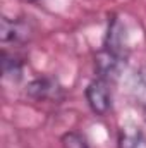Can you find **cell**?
<instances>
[{
  "label": "cell",
  "mask_w": 146,
  "mask_h": 148,
  "mask_svg": "<svg viewBox=\"0 0 146 148\" xmlns=\"http://www.w3.org/2000/svg\"><path fill=\"white\" fill-rule=\"evenodd\" d=\"M33 33H35V28L31 21H28L26 17H19V19L2 17L0 19L2 43H26L31 40Z\"/></svg>",
  "instance_id": "obj_3"
},
{
  "label": "cell",
  "mask_w": 146,
  "mask_h": 148,
  "mask_svg": "<svg viewBox=\"0 0 146 148\" xmlns=\"http://www.w3.org/2000/svg\"><path fill=\"white\" fill-rule=\"evenodd\" d=\"M60 143H62V148H89L86 138H84L83 134L76 133V131L65 133V134L62 136Z\"/></svg>",
  "instance_id": "obj_7"
},
{
  "label": "cell",
  "mask_w": 146,
  "mask_h": 148,
  "mask_svg": "<svg viewBox=\"0 0 146 148\" xmlns=\"http://www.w3.org/2000/svg\"><path fill=\"white\" fill-rule=\"evenodd\" d=\"M124 66H126V59L107 50L105 47L95 55V71L98 74V77H102L108 83L119 79Z\"/></svg>",
  "instance_id": "obj_4"
},
{
  "label": "cell",
  "mask_w": 146,
  "mask_h": 148,
  "mask_svg": "<svg viewBox=\"0 0 146 148\" xmlns=\"http://www.w3.org/2000/svg\"><path fill=\"white\" fill-rule=\"evenodd\" d=\"M26 95L36 102H60L64 100L65 91L55 77L43 76V77H36L28 83Z\"/></svg>",
  "instance_id": "obj_1"
},
{
  "label": "cell",
  "mask_w": 146,
  "mask_h": 148,
  "mask_svg": "<svg viewBox=\"0 0 146 148\" xmlns=\"http://www.w3.org/2000/svg\"><path fill=\"white\" fill-rule=\"evenodd\" d=\"M84 97H86L88 107L91 109V112L100 117L107 115L108 110L112 109V91H110L108 81H105L102 77L93 79L86 86Z\"/></svg>",
  "instance_id": "obj_2"
},
{
  "label": "cell",
  "mask_w": 146,
  "mask_h": 148,
  "mask_svg": "<svg viewBox=\"0 0 146 148\" xmlns=\"http://www.w3.org/2000/svg\"><path fill=\"white\" fill-rule=\"evenodd\" d=\"M0 64H2V74L5 79L10 81H19L23 77V71H24V62L23 59H19L17 55L7 53L5 50L0 55Z\"/></svg>",
  "instance_id": "obj_5"
},
{
  "label": "cell",
  "mask_w": 146,
  "mask_h": 148,
  "mask_svg": "<svg viewBox=\"0 0 146 148\" xmlns=\"http://www.w3.org/2000/svg\"><path fill=\"white\" fill-rule=\"evenodd\" d=\"M119 147L120 148H146V136L141 129L134 131H120L119 138Z\"/></svg>",
  "instance_id": "obj_6"
},
{
  "label": "cell",
  "mask_w": 146,
  "mask_h": 148,
  "mask_svg": "<svg viewBox=\"0 0 146 148\" xmlns=\"http://www.w3.org/2000/svg\"><path fill=\"white\" fill-rule=\"evenodd\" d=\"M143 117H145V121H146V107L143 109Z\"/></svg>",
  "instance_id": "obj_9"
},
{
  "label": "cell",
  "mask_w": 146,
  "mask_h": 148,
  "mask_svg": "<svg viewBox=\"0 0 146 148\" xmlns=\"http://www.w3.org/2000/svg\"><path fill=\"white\" fill-rule=\"evenodd\" d=\"M28 2H36V0H28Z\"/></svg>",
  "instance_id": "obj_10"
},
{
  "label": "cell",
  "mask_w": 146,
  "mask_h": 148,
  "mask_svg": "<svg viewBox=\"0 0 146 148\" xmlns=\"http://www.w3.org/2000/svg\"><path fill=\"white\" fill-rule=\"evenodd\" d=\"M132 91L136 95V100L143 105V109L146 107V71H141L139 74H136L134 77V86Z\"/></svg>",
  "instance_id": "obj_8"
}]
</instances>
